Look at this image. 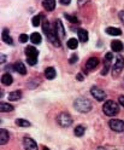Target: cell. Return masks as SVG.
I'll list each match as a JSON object with an SVG mask.
<instances>
[{
  "label": "cell",
  "instance_id": "obj_29",
  "mask_svg": "<svg viewBox=\"0 0 124 150\" xmlns=\"http://www.w3.org/2000/svg\"><path fill=\"white\" fill-rule=\"evenodd\" d=\"M27 62H28V64H30V65H35L37 63V58L36 57H28Z\"/></svg>",
  "mask_w": 124,
  "mask_h": 150
},
{
  "label": "cell",
  "instance_id": "obj_7",
  "mask_svg": "<svg viewBox=\"0 0 124 150\" xmlns=\"http://www.w3.org/2000/svg\"><path fill=\"white\" fill-rule=\"evenodd\" d=\"M123 68H124V59H123V57L118 56V57L116 58V63H114V65H113V70H112L113 75L120 74V71L123 70Z\"/></svg>",
  "mask_w": 124,
  "mask_h": 150
},
{
  "label": "cell",
  "instance_id": "obj_21",
  "mask_svg": "<svg viewBox=\"0 0 124 150\" xmlns=\"http://www.w3.org/2000/svg\"><path fill=\"white\" fill-rule=\"evenodd\" d=\"M106 33L110 34V35H113V36H116V35H120L122 34V30L119 29V28H114V27H109L107 29H106Z\"/></svg>",
  "mask_w": 124,
  "mask_h": 150
},
{
  "label": "cell",
  "instance_id": "obj_3",
  "mask_svg": "<svg viewBox=\"0 0 124 150\" xmlns=\"http://www.w3.org/2000/svg\"><path fill=\"white\" fill-rule=\"evenodd\" d=\"M102 110L107 116H114L119 112V107L116 102L113 100H106L105 104L102 105Z\"/></svg>",
  "mask_w": 124,
  "mask_h": 150
},
{
  "label": "cell",
  "instance_id": "obj_10",
  "mask_svg": "<svg viewBox=\"0 0 124 150\" xmlns=\"http://www.w3.org/2000/svg\"><path fill=\"white\" fill-rule=\"evenodd\" d=\"M99 65V59L97 57H92L85 62V69L87 70H94Z\"/></svg>",
  "mask_w": 124,
  "mask_h": 150
},
{
  "label": "cell",
  "instance_id": "obj_31",
  "mask_svg": "<svg viewBox=\"0 0 124 150\" xmlns=\"http://www.w3.org/2000/svg\"><path fill=\"white\" fill-rule=\"evenodd\" d=\"M78 59V57H77V54H71V57L69 58V63L70 64H72V63H75L76 61Z\"/></svg>",
  "mask_w": 124,
  "mask_h": 150
},
{
  "label": "cell",
  "instance_id": "obj_9",
  "mask_svg": "<svg viewBox=\"0 0 124 150\" xmlns=\"http://www.w3.org/2000/svg\"><path fill=\"white\" fill-rule=\"evenodd\" d=\"M23 145L25 150H37V144L35 143V140L29 137H25L23 139Z\"/></svg>",
  "mask_w": 124,
  "mask_h": 150
},
{
  "label": "cell",
  "instance_id": "obj_2",
  "mask_svg": "<svg viewBox=\"0 0 124 150\" xmlns=\"http://www.w3.org/2000/svg\"><path fill=\"white\" fill-rule=\"evenodd\" d=\"M42 29H43V33H45L47 36H48V39L51 40V42H52V44L55 46V47H59V46H60V42H59V38L57 36L55 32H53V30L51 29L50 23L47 22V21H45V22H43Z\"/></svg>",
  "mask_w": 124,
  "mask_h": 150
},
{
  "label": "cell",
  "instance_id": "obj_25",
  "mask_svg": "<svg viewBox=\"0 0 124 150\" xmlns=\"http://www.w3.org/2000/svg\"><path fill=\"white\" fill-rule=\"evenodd\" d=\"M78 46V40L77 39H70L68 41V47L71 49V50H76Z\"/></svg>",
  "mask_w": 124,
  "mask_h": 150
},
{
  "label": "cell",
  "instance_id": "obj_35",
  "mask_svg": "<svg viewBox=\"0 0 124 150\" xmlns=\"http://www.w3.org/2000/svg\"><path fill=\"white\" fill-rule=\"evenodd\" d=\"M119 18H120V21L124 23V11H120L119 12Z\"/></svg>",
  "mask_w": 124,
  "mask_h": 150
},
{
  "label": "cell",
  "instance_id": "obj_16",
  "mask_svg": "<svg viewBox=\"0 0 124 150\" xmlns=\"http://www.w3.org/2000/svg\"><path fill=\"white\" fill-rule=\"evenodd\" d=\"M13 81V78H12V75L11 74H8V73H5L3 76H1V82L4 83V85L8 86V85H11Z\"/></svg>",
  "mask_w": 124,
  "mask_h": 150
},
{
  "label": "cell",
  "instance_id": "obj_34",
  "mask_svg": "<svg viewBox=\"0 0 124 150\" xmlns=\"http://www.w3.org/2000/svg\"><path fill=\"white\" fill-rule=\"evenodd\" d=\"M118 100H119V104H122V105L124 107V96H120V97L118 98Z\"/></svg>",
  "mask_w": 124,
  "mask_h": 150
},
{
  "label": "cell",
  "instance_id": "obj_20",
  "mask_svg": "<svg viewBox=\"0 0 124 150\" xmlns=\"http://www.w3.org/2000/svg\"><path fill=\"white\" fill-rule=\"evenodd\" d=\"M21 97H22V91H13L8 95V100L15 102V100L21 99Z\"/></svg>",
  "mask_w": 124,
  "mask_h": 150
},
{
  "label": "cell",
  "instance_id": "obj_32",
  "mask_svg": "<svg viewBox=\"0 0 124 150\" xmlns=\"http://www.w3.org/2000/svg\"><path fill=\"white\" fill-rule=\"evenodd\" d=\"M112 58H113V54H112L111 52H107L106 54H105V61H109V62H110Z\"/></svg>",
  "mask_w": 124,
  "mask_h": 150
},
{
  "label": "cell",
  "instance_id": "obj_36",
  "mask_svg": "<svg viewBox=\"0 0 124 150\" xmlns=\"http://www.w3.org/2000/svg\"><path fill=\"white\" fill-rule=\"evenodd\" d=\"M76 79H77V80H80V81H82V80H83L82 74H77V76H76Z\"/></svg>",
  "mask_w": 124,
  "mask_h": 150
},
{
  "label": "cell",
  "instance_id": "obj_26",
  "mask_svg": "<svg viewBox=\"0 0 124 150\" xmlns=\"http://www.w3.org/2000/svg\"><path fill=\"white\" fill-rule=\"evenodd\" d=\"M84 134V127L83 126H77L75 128V136L76 137H82Z\"/></svg>",
  "mask_w": 124,
  "mask_h": 150
},
{
  "label": "cell",
  "instance_id": "obj_11",
  "mask_svg": "<svg viewBox=\"0 0 124 150\" xmlns=\"http://www.w3.org/2000/svg\"><path fill=\"white\" fill-rule=\"evenodd\" d=\"M13 69L21 75H25L27 74V68H25V65L22 62H16L15 65H13Z\"/></svg>",
  "mask_w": 124,
  "mask_h": 150
},
{
  "label": "cell",
  "instance_id": "obj_17",
  "mask_svg": "<svg viewBox=\"0 0 124 150\" xmlns=\"http://www.w3.org/2000/svg\"><path fill=\"white\" fill-rule=\"evenodd\" d=\"M55 75H57L55 69L52 68V67L47 68V69L45 70V76H46V79H48V80H53V79L55 78Z\"/></svg>",
  "mask_w": 124,
  "mask_h": 150
},
{
  "label": "cell",
  "instance_id": "obj_23",
  "mask_svg": "<svg viewBox=\"0 0 124 150\" xmlns=\"http://www.w3.org/2000/svg\"><path fill=\"white\" fill-rule=\"evenodd\" d=\"M0 110H1V112L12 111L13 110V105L12 104H8V103H1V104H0Z\"/></svg>",
  "mask_w": 124,
  "mask_h": 150
},
{
  "label": "cell",
  "instance_id": "obj_5",
  "mask_svg": "<svg viewBox=\"0 0 124 150\" xmlns=\"http://www.w3.org/2000/svg\"><path fill=\"white\" fill-rule=\"evenodd\" d=\"M109 126L112 131H114V132H123L124 131V121L118 120V119H112L109 122Z\"/></svg>",
  "mask_w": 124,
  "mask_h": 150
},
{
  "label": "cell",
  "instance_id": "obj_1",
  "mask_svg": "<svg viewBox=\"0 0 124 150\" xmlns=\"http://www.w3.org/2000/svg\"><path fill=\"white\" fill-rule=\"evenodd\" d=\"M75 109L80 111V112H88L92 109V103L89 102V99L84 98V97H80L75 100L74 103Z\"/></svg>",
  "mask_w": 124,
  "mask_h": 150
},
{
  "label": "cell",
  "instance_id": "obj_37",
  "mask_svg": "<svg viewBox=\"0 0 124 150\" xmlns=\"http://www.w3.org/2000/svg\"><path fill=\"white\" fill-rule=\"evenodd\" d=\"M5 59H6V58H5V56L3 54V56H1V63H3V62H5Z\"/></svg>",
  "mask_w": 124,
  "mask_h": 150
},
{
  "label": "cell",
  "instance_id": "obj_30",
  "mask_svg": "<svg viewBox=\"0 0 124 150\" xmlns=\"http://www.w3.org/2000/svg\"><path fill=\"white\" fill-rule=\"evenodd\" d=\"M29 39H30V38L28 36L27 34H21V35H20V42H27Z\"/></svg>",
  "mask_w": 124,
  "mask_h": 150
},
{
  "label": "cell",
  "instance_id": "obj_19",
  "mask_svg": "<svg viewBox=\"0 0 124 150\" xmlns=\"http://www.w3.org/2000/svg\"><path fill=\"white\" fill-rule=\"evenodd\" d=\"M77 35H78L80 41H82V42H85L88 40V32L85 29H78L77 30Z\"/></svg>",
  "mask_w": 124,
  "mask_h": 150
},
{
  "label": "cell",
  "instance_id": "obj_28",
  "mask_svg": "<svg viewBox=\"0 0 124 150\" xmlns=\"http://www.w3.org/2000/svg\"><path fill=\"white\" fill-rule=\"evenodd\" d=\"M65 17H66V20H68L69 22H71V23H78V18H77V17L70 16V15H68V13H65Z\"/></svg>",
  "mask_w": 124,
  "mask_h": 150
},
{
  "label": "cell",
  "instance_id": "obj_22",
  "mask_svg": "<svg viewBox=\"0 0 124 150\" xmlns=\"http://www.w3.org/2000/svg\"><path fill=\"white\" fill-rule=\"evenodd\" d=\"M30 40H32V42L33 44H35V45H37V44H40L41 42V34H39V33H33L32 35H30Z\"/></svg>",
  "mask_w": 124,
  "mask_h": 150
},
{
  "label": "cell",
  "instance_id": "obj_24",
  "mask_svg": "<svg viewBox=\"0 0 124 150\" xmlns=\"http://www.w3.org/2000/svg\"><path fill=\"white\" fill-rule=\"evenodd\" d=\"M16 124H17V126H20V127H29L30 126L29 121L24 120V119H17L16 120Z\"/></svg>",
  "mask_w": 124,
  "mask_h": 150
},
{
  "label": "cell",
  "instance_id": "obj_33",
  "mask_svg": "<svg viewBox=\"0 0 124 150\" xmlns=\"http://www.w3.org/2000/svg\"><path fill=\"white\" fill-rule=\"evenodd\" d=\"M60 1V4H63V5H69L70 3H71V0H59Z\"/></svg>",
  "mask_w": 124,
  "mask_h": 150
},
{
  "label": "cell",
  "instance_id": "obj_14",
  "mask_svg": "<svg viewBox=\"0 0 124 150\" xmlns=\"http://www.w3.org/2000/svg\"><path fill=\"white\" fill-rule=\"evenodd\" d=\"M42 6L46 8L47 11H53L55 7V0H43Z\"/></svg>",
  "mask_w": 124,
  "mask_h": 150
},
{
  "label": "cell",
  "instance_id": "obj_18",
  "mask_svg": "<svg viewBox=\"0 0 124 150\" xmlns=\"http://www.w3.org/2000/svg\"><path fill=\"white\" fill-rule=\"evenodd\" d=\"M1 39H3L4 42H6L8 45H13V40H12V38L8 35V30L7 29H4L3 34H1Z\"/></svg>",
  "mask_w": 124,
  "mask_h": 150
},
{
  "label": "cell",
  "instance_id": "obj_8",
  "mask_svg": "<svg viewBox=\"0 0 124 150\" xmlns=\"http://www.w3.org/2000/svg\"><path fill=\"white\" fill-rule=\"evenodd\" d=\"M54 32L57 34V36L59 38V39H63V38L65 36V29H64V27H63V23L60 22V20H55L54 22Z\"/></svg>",
  "mask_w": 124,
  "mask_h": 150
},
{
  "label": "cell",
  "instance_id": "obj_27",
  "mask_svg": "<svg viewBox=\"0 0 124 150\" xmlns=\"http://www.w3.org/2000/svg\"><path fill=\"white\" fill-rule=\"evenodd\" d=\"M41 17H43V16H42V15H36V16L33 18V25H34V27H39V25H40Z\"/></svg>",
  "mask_w": 124,
  "mask_h": 150
},
{
  "label": "cell",
  "instance_id": "obj_13",
  "mask_svg": "<svg viewBox=\"0 0 124 150\" xmlns=\"http://www.w3.org/2000/svg\"><path fill=\"white\" fill-rule=\"evenodd\" d=\"M25 54L27 57H36L39 56V51H37L34 46H28V47L25 49Z\"/></svg>",
  "mask_w": 124,
  "mask_h": 150
},
{
  "label": "cell",
  "instance_id": "obj_15",
  "mask_svg": "<svg viewBox=\"0 0 124 150\" xmlns=\"http://www.w3.org/2000/svg\"><path fill=\"white\" fill-rule=\"evenodd\" d=\"M111 47L114 52H120L123 50V42L119 41V40H113L111 42Z\"/></svg>",
  "mask_w": 124,
  "mask_h": 150
},
{
  "label": "cell",
  "instance_id": "obj_38",
  "mask_svg": "<svg viewBox=\"0 0 124 150\" xmlns=\"http://www.w3.org/2000/svg\"><path fill=\"white\" fill-rule=\"evenodd\" d=\"M43 150H50V149L47 148V146H43Z\"/></svg>",
  "mask_w": 124,
  "mask_h": 150
},
{
  "label": "cell",
  "instance_id": "obj_6",
  "mask_svg": "<svg viewBox=\"0 0 124 150\" xmlns=\"http://www.w3.org/2000/svg\"><path fill=\"white\" fill-rule=\"evenodd\" d=\"M90 93H92V96L99 102H101V100H104L105 98H106V93H105V91L101 90L98 86H93L90 88Z\"/></svg>",
  "mask_w": 124,
  "mask_h": 150
},
{
  "label": "cell",
  "instance_id": "obj_4",
  "mask_svg": "<svg viewBox=\"0 0 124 150\" xmlns=\"http://www.w3.org/2000/svg\"><path fill=\"white\" fill-rule=\"evenodd\" d=\"M57 122H58L59 126L62 127H69L71 124H72V119L69 114H66V112H62L57 116Z\"/></svg>",
  "mask_w": 124,
  "mask_h": 150
},
{
  "label": "cell",
  "instance_id": "obj_12",
  "mask_svg": "<svg viewBox=\"0 0 124 150\" xmlns=\"http://www.w3.org/2000/svg\"><path fill=\"white\" fill-rule=\"evenodd\" d=\"M8 138H10V136H8V132L6 129L1 128L0 129V144L1 145H5L7 142H8Z\"/></svg>",
  "mask_w": 124,
  "mask_h": 150
}]
</instances>
